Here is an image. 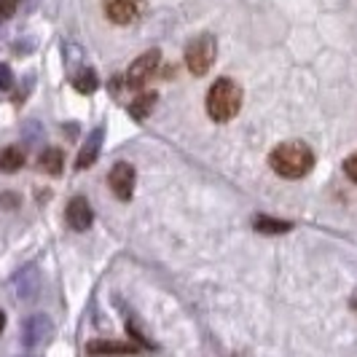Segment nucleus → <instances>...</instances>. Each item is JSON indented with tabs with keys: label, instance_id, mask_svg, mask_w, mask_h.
<instances>
[{
	"label": "nucleus",
	"instance_id": "f257e3e1",
	"mask_svg": "<svg viewBox=\"0 0 357 357\" xmlns=\"http://www.w3.org/2000/svg\"><path fill=\"white\" fill-rule=\"evenodd\" d=\"M268 164H271V169L280 178L296 180V178H304L306 172L314 167V153L301 140H290V143H280L271 151Z\"/></svg>",
	"mask_w": 357,
	"mask_h": 357
},
{
	"label": "nucleus",
	"instance_id": "f03ea898",
	"mask_svg": "<svg viewBox=\"0 0 357 357\" xmlns=\"http://www.w3.org/2000/svg\"><path fill=\"white\" fill-rule=\"evenodd\" d=\"M242 107V89L231 78H218L207 91V113L213 121H231Z\"/></svg>",
	"mask_w": 357,
	"mask_h": 357
},
{
	"label": "nucleus",
	"instance_id": "7ed1b4c3",
	"mask_svg": "<svg viewBox=\"0 0 357 357\" xmlns=\"http://www.w3.org/2000/svg\"><path fill=\"white\" fill-rule=\"evenodd\" d=\"M215 54H218L215 38L210 33H202V36H197L185 46V68L194 73V75H204V73L213 68Z\"/></svg>",
	"mask_w": 357,
	"mask_h": 357
},
{
	"label": "nucleus",
	"instance_id": "20e7f679",
	"mask_svg": "<svg viewBox=\"0 0 357 357\" xmlns=\"http://www.w3.org/2000/svg\"><path fill=\"white\" fill-rule=\"evenodd\" d=\"M159 65H161L159 49H151V52L140 54V56L132 62L129 73H126V84H129V86H135V89H143L145 84H148V81L156 75Z\"/></svg>",
	"mask_w": 357,
	"mask_h": 357
},
{
	"label": "nucleus",
	"instance_id": "39448f33",
	"mask_svg": "<svg viewBox=\"0 0 357 357\" xmlns=\"http://www.w3.org/2000/svg\"><path fill=\"white\" fill-rule=\"evenodd\" d=\"M52 336H54V322H52V317H46V314H33V317H27L24 325H22V341H24V347H30V349L49 344Z\"/></svg>",
	"mask_w": 357,
	"mask_h": 357
},
{
	"label": "nucleus",
	"instance_id": "423d86ee",
	"mask_svg": "<svg viewBox=\"0 0 357 357\" xmlns=\"http://www.w3.org/2000/svg\"><path fill=\"white\" fill-rule=\"evenodd\" d=\"M145 11V0H105V17L113 24H132Z\"/></svg>",
	"mask_w": 357,
	"mask_h": 357
},
{
	"label": "nucleus",
	"instance_id": "0eeeda50",
	"mask_svg": "<svg viewBox=\"0 0 357 357\" xmlns=\"http://www.w3.org/2000/svg\"><path fill=\"white\" fill-rule=\"evenodd\" d=\"M110 191H113V197L126 202V199H132V191H135V169H132V164H116L113 169H110Z\"/></svg>",
	"mask_w": 357,
	"mask_h": 357
},
{
	"label": "nucleus",
	"instance_id": "6e6552de",
	"mask_svg": "<svg viewBox=\"0 0 357 357\" xmlns=\"http://www.w3.org/2000/svg\"><path fill=\"white\" fill-rule=\"evenodd\" d=\"M91 220H94V213H91L89 202L84 197L70 199V204H68V226L73 231H86L91 226Z\"/></svg>",
	"mask_w": 357,
	"mask_h": 357
},
{
	"label": "nucleus",
	"instance_id": "1a4fd4ad",
	"mask_svg": "<svg viewBox=\"0 0 357 357\" xmlns=\"http://www.w3.org/2000/svg\"><path fill=\"white\" fill-rule=\"evenodd\" d=\"M14 290L22 301H33L40 290V277H38V268L36 266H24L14 277Z\"/></svg>",
	"mask_w": 357,
	"mask_h": 357
},
{
	"label": "nucleus",
	"instance_id": "9d476101",
	"mask_svg": "<svg viewBox=\"0 0 357 357\" xmlns=\"http://www.w3.org/2000/svg\"><path fill=\"white\" fill-rule=\"evenodd\" d=\"M102 137H105V129H102V126H100V129H94L89 137H86L84 148L78 151L75 169H89L91 164L97 161V156H100V145H102Z\"/></svg>",
	"mask_w": 357,
	"mask_h": 357
},
{
	"label": "nucleus",
	"instance_id": "9b49d317",
	"mask_svg": "<svg viewBox=\"0 0 357 357\" xmlns=\"http://www.w3.org/2000/svg\"><path fill=\"white\" fill-rule=\"evenodd\" d=\"M24 151L19 148V145H6L3 151H0V172H6V175H14L19 172L22 167H24Z\"/></svg>",
	"mask_w": 357,
	"mask_h": 357
},
{
	"label": "nucleus",
	"instance_id": "f8f14e48",
	"mask_svg": "<svg viewBox=\"0 0 357 357\" xmlns=\"http://www.w3.org/2000/svg\"><path fill=\"white\" fill-rule=\"evenodd\" d=\"M62 164H65V153L59 148H46L38 159V167L46 172V175H59L62 172Z\"/></svg>",
	"mask_w": 357,
	"mask_h": 357
},
{
	"label": "nucleus",
	"instance_id": "ddd939ff",
	"mask_svg": "<svg viewBox=\"0 0 357 357\" xmlns=\"http://www.w3.org/2000/svg\"><path fill=\"white\" fill-rule=\"evenodd\" d=\"M255 231L258 234H285L293 229V223H287V220H277V218H266V215H258L255 218Z\"/></svg>",
	"mask_w": 357,
	"mask_h": 357
},
{
	"label": "nucleus",
	"instance_id": "4468645a",
	"mask_svg": "<svg viewBox=\"0 0 357 357\" xmlns=\"http://www.w3.org/2000/svg\"><path fill=\"white\" fill-rule=\"evenodd\" d=\"M89 352L91 355H129L135 349L129 344H119V341H91Z\"/></svg>",
	"mask_w": 357,
	"mask_h": 357
},
{
	"label": "nucleus",
	"instance_id": "2eb2a0df",
	"mask_svg": "<svg viewBox=\"0 0 357 357\" xmlns=\"http://www.w3.org/2000/svg\"><path fill=\"white\" fill-rule=\"evenodd\" d=\"M97 73L91 70V68H84V70H78V75L73 78V86L75 91H81V94H91V91L97 89Z\"/></svg>",
	"mask_w": 357,
	"mask_h": 357
},
{
	"label": "nucleus",
	"instance_id": "dca6fc26",
	"mask_svg": "<svg viewBox=\"0 0 357 357\" xmlns=\"http://www.w3.org/2000/svg\"><path fill=\"white\" fill-rule=\"evenodd\" d=\"M156 100H159V97H156V91H143V94L132 102V116H135V119H145V116L153 110Z\"/></svg>",
	"mask_w": 357,
	"mask_h": 357
},
{
	"label": "nucleus",
	"instance_id": "f3484780",
	"mask_svg": "<svg viewBox=\"0 0 357 357\" xmlns=\"http://www.w3.org/2000/svg\"><path fill=\"white\" fill-rule=\"evenodd\" d=\"M14 86V73L8 65H0V91H8Z\"/></svg>",
	"mask_w": 357,
	"mask_h": 357
},
{
	"label": "nucleus",
	"instance_id": "a211bd4d",
	"mask_svg": "<svg viewBox=\"0 0 357 357\" xmlns=\"http://www.w3.org/2000/svg\"><path fill=\"white\" fill-rule=\"evenodd\" d=\"M19 0H0V24L17 11Z\"/></svg>",
	"mask_w": 357,
	"mask_h": 357
},
{
	"label": "nucleus",
	"instance_id": "6ab92c4d",
	"mask_svg": "<svg viewBox=\"0 0 357 357\" xmlns=\"http://www.w3.org/2000/svg\"><path fill=\"white\" fill-rule=\"evenodd\" d=\"M344 172H347V178L352 180V183H357V153L344 161Z\"/></svg>",
	"mask_w": 357,
	"mask_h": 357
},
{
	"label": "nucleus",
	"instance_id": "aec40b11",
	"mask_svg": "<svg viewBox=\"0 0 357 357\" xmlns=\"http://www.w3.org/2000/svg\"><path fill=\"white\" fill-rule=\"evenodd\" d=\"M3 328H6V314L0 312V333H3Z\"/></svg>",
	"mask_w": 357,
	"mask_h": 357
},
{
	"label": "nucleus",
	"instance_id": "412c9836",
	"mask_svg": "<svg viewBox=\"0 0 357 357\" xmlns=\"http://www.w3.org/2000/svg\"><path fill=\"white\" fill-rule=\"evenodd\" d=\"M352 306H355V309H357V290H355V293H352Z\"/></svg>",
	"mask_w": 357,
	"mask_h": 357
},
{
	"label": "nucleus",
	"instance_id": "4be33fe9",
	"mask_svg": "<svg viewBox=\"0 0 357 357\" xmlns=\"http://www.w3.org/2000/svg\"><path fill=\"white\" fill-rule=\"evenodd\" d=\"M24 357H33V355H24Z\"/></svg>",
	"mask_w": 357,
	"mask_h": 357
}]
</instances>
